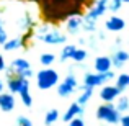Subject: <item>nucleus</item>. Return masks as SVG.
I'll return each instance as SVG.
<instances>
[{"instance_id": "13", "label": "nucleus", "mask_w": 129, "mask_h": 126, "mask_svg": "<svg viewBox=\"0 0 129 126\" xmlns=\"http://www.w3.org/2000/svg\"><path fill=\"white\" fill-rule=\"evenodd\" d=\"M111 59V66H114V67H123L124 64L129 61V54L126 53V51H123V49H119V51H116L114 53V56L113 57H110Z\"/></svg>"}, {"instance_id": "4", "label": "nucleus", "mask_w": 129, "mask_h": 126, "mask_svg": "<svg viewBox=\"0 0 129 126\" xmlns=\"http://www.w3.org/2000/svg\"><path fill=\"white\" fill-rule=\"evenodd\" d=\"M77 88H79V85H77V77L70 72L69 75L64 79L62 84H57V93H59V97L67 98V97H70Z\"/></svg>"}, {"instance_id": "31", "label": "nucleus", "mask_w": 129, "mask_h": 126, "mask_svg": "<svg viewBox=\"0 0 129 126\" xmlns=\"http://www.w3.org/2000/svg\"><path fill=\"white\" fill-rule=\"evenodd\" d=\"M0 70H5V59L2 54H0Z\"/></svg>"}, {"instance_id": "7", "label": "nucleus", "mask_w": 129, "mask_h": 126, "mask_svg": "<svg viewBox=\"0 0 129 126\" xmlns=\"http://www.w3.org/2000/svg\"><path fill=\"white\" fill-rule=\"evenodd\" d=\"M23 80H25V79L20 77L18 74L12 69V67L7 70V88L10 90V93H18V90H20V87H21Z\"/></svg>"}, {"instance_id": "22", "label": "nucleus", "mask_w": 129, "mask_h": 126, "mask_svg": "<svg viewBox=\"0 0 129 126\" xmlns=\"http://www.w3.org/2000/svg\"><path fill=\"white\" fill-rule=\"evenodd\" d=\"M75 47L77 46H74V44H66V46L62 47V51H60V61H67V59H70V56H72V53L75 51Z\"/></svg>"}, {"instance_id": "28", "label": "nucleus", "mask_w": 129, "mask_h": 126, "mask_svg": "<svg viewBox=\"0 0 129 126\" xmlns=\"http://www.w3.org/2000/svg\"><path fill=\"white\" fill-rule=\"evenodd\" d=\"M69 123V126H85V123H83V120L80 116H75V118H72L70 121H67Z\"/></svg>"}, {"instance_id": "27", "label": "nucleus", "mask_w": 129, "mask_h": 126, "mask_svg": "<svg viewBox=\"0 0 129 126\" xmlns=\"http://www.w3.org/2000/svg\"><path fill=\"white\" fill-rule=\"evenodd\" d=\"M121 7H123V2H121V0H113L111 5H108V10H111V12H118Z\"/></svg>"}, {"instance_id": "5", "label": "nucleus", "mask_w": 129, "mask_h": 126, "mask_svg": "<svg viewBox=\"0 0 129 126\" xmlns=\"http://www.w3.org/2000/svg\"><path fill=\"white\" fill-rule=\"evenodd\" d=\"M106 10H108V0H96L95 5L90 8V12L87 13V16H85V18H82V20H83V21L96 23V20L100 18Z\"/></svg>"}, {"instance_id": "25", "label": "nucleus", "mask_w": 129, "mask_h": 126, "mask_svg": "<svg viewBox=\"0 0 129 126\" xmlns=\"http://www.w3.org/2000/svg\"><path fill=\"white\" fill-rule=\"evenodd\" d=\"M31 25H33V20H31V16H29V13H26V15L23 16L21 20H20V28H23V30H28Z\"/></svg>"}, {"instance_id": "24", "label": "nucleus", "mask_w": 129, "mask_h": 126, "mask_svg": "<svg viewBox=\"0 0 129 126\" xmlns=\"http://www.w3.org/2000/svg\"><path fill=\"white\" fill-rule=\"evenodd\" d=\"M85 57H87V51L85 49H77V47H75V51L72 53L70 59L75 61V62H83V61H85Z\"/></svg>"}, {"instance_id": "26", "label": "nucleus", "mask_w": 129, "mask_h": 126, "mask_svg": "<svg viewBox=\"0 0 129 126\" xmlns=\"http://www.w3.org/2000/svg\"><path fill=\"white\" fill-rule=\"evenodd\" d=\"M16 126H33V123H31V120L29 118H26V116H18L16 118Z\"/></svg>"}, {"instance_id": "15", "label": "nucleus", "mask_w": 129, "mask_h": 126, "mask_svg": "<svg viewBox=\"0 0 129 126\" xmlns=\"http://www.w3.org/2000/svg\"><path fill=\"white\" fill-rule=\"evenodd\" d=\"M66 26H67V31H69L70 35H75V33L82 28V18H80V16H77V15L70 16V18L67 20Z\"/></svg>"}, {"instance_id": "9", "label": "nucleus", "mask_w": 129, "mask_h": 126, "mask_svg": "<svg viewBox=\"0 0 129 126\" xmlns=\"http://www.w3.org/2000/svg\"><path fill=\"white\" fill-rule=\"evenodd\" d=\"M105 26H106L108 31H114V33H116V31H123V30L126 28V21H124L121 16L113 15V16H110V18L106 20Z\"/></svg>"}, {"instance_id": "11", "label": "nucleus", "mask_w": 129, "mask_h": 126, "mask_svg": "<svg viewBox=\"0 0 129 126\" xmlns=\"http://www.w3.org/2000/svg\"><path fill=\"white\" fill-rule=\"evenodd\" d=\"M18 93H20V97H21L23 105H25V107H31V105H33V98H31V93H29V80L28 79L23 80Z\"/></svg>"}, {"instance_id": "6", "label": "nucleus", "mask_w": 129, "mask_h": 126, "mask_svg": "<svg viewBox=\"0 0 129 126\" xmlns=\"http://www.w3.org/2000/svg\"><path fill=\"white\" fill-rule=\"evenodd\" d=\"M38 39H41V41H44L46 44H64L67 39L66 35H62L60 31H57V30H47L44 35H41Z\"/></svg>"}, {"instance_id": "3", "label": "nucleus", "mask_w": 129, "mask_h": 126, "mask_svg": "<svg viewBox=\"0 0 129 126\" xmlns=\"http://www.w3.org/2000/svg\"><path fill=\"white\" fill-rule=\"evenodd\" d=\"M113 77H114V72H111V70H108V72H96V74L87 72L85 77H83V87L95 88V87H98V85L106 84L108 80H111Z\"/></svg>"}, {"instance_id": "23", "label": "nucleus", "mask_w": 129, "mask_h": 126, "mask_svg": "<svg viewBox=\"0 0 129 126\" xmlns=\"http://www.w3.org/2000/svg\"><path fill=\"white\" fill-rule=\"evenodd\" d=\"M54 61H56V56H54L52 53H44V54H41V57H39V62L46 67H51V64H52Z\"/></svg>"}, {"instance_id": "8", "label": "nucleus", "mask_w": 129, "mask_h": 126, "mask_svg": "<svg viewBox=\"0 0 129 126\" xmlns=\"http://www.w3.org/2000/svg\"><path fill=\"white\" fill-rule=\"evenodd\" d=\"M119 95H121L119 88H116L114 85H105V87L100 90V98L105 102V103H113Z\"/></svg>"}, {"instance_id": "17", "label": "nucleus", "mask_w": 129, "mask_h": 126, "mask_svg": "<svg viewBox=\"0 0 129 126\" xmlns=\"http://www.w3.org/2000/svg\"><path fill=\"white\" fill-rule=\"evenodd\" d=\"M80 88H82L83 92H82V95H80V97L77 98V103H79V105H82V107H83L85 103H88V102H90L91 95H93V88H90V87H83V85H82Z\"/></svg>"}, {"instance_id": "20", "label": "nucleus", "mask_w": 129, "mask_h": 126, "mask_svg": "<svg viewBox=\"0 0 129 126\" xmlns=\"http://www.w3.org/2000/svg\"><path fill=\"white\" fill-rule=\"evenodd\" d=\"M116 88H119V92L126 90V88L129 87V75L127 74H119L116 79V85H114Z\"/></svg>"}, {"instance_id": "32", "label": "nucleus", "mask_w": 129, "mask_h": 126, "mask_svg": "<svg viewBox=\"0 0 129 126\" xmlns=\"http://www.w3.org/2000/svg\"><path fill=\"white\" fill-rule=\"evenodd\" d=\"M0 92H3V82L0 80Z\"/></svg>"}, {"instance_id": "30", "label": "nucleus", "mask_w": 129, "mask_h": 126, "mask_svg": "<svg viewBox=\"0 0 129 126\" xmlns=\"http://www.w3.org/2000/svg\"><path fill=\"white\" fill-rule=\"evenodd\" d=\"M121 126H129V116L127 115H121V118H119V121H118Z\"/></svg>"}, {"instance_id": "12", "label": "nucleus", "mask_w": 129, "mask_h": 126, "mask_svg": "<svg viewBox=\"0 0 129 126\" xmlns=\"http://www.w3.org/2000/svg\"><path fill=\"white\" fill-rule=\"evenodd\" d=\"M82 113H83V107H82V105H79L77 102H74V103L70 105L69 108H67V111L64 113L62 120L67 123V121H70L72 118H75V116H80Z\"/></svg>"}, {"instance_id": "21", "label": "nucleus", "mask_w": 129, "mask_h": 126, "mask_svg": "<svg viewBox=\"0 0 129 126\" xmlns=\"http://www.w3.org/2000/svg\"><path fill=\"white\" fill-rule=\"evenodd\" d=\"M57 118H59V111H57L56 108H51V110L46 113V116H44V124L51 126L52 123H56V121H57Z\"/></svg>"}, {"instance_id": "29", "label": "nucleus", "mask_w": 129, "mask_h": 126, "mask_svg": "<svg viewBox=\"0 0 129 126\" xmlns=\"http://www.w3.org/2000/svg\"><path fill=\"white\" fill-rule=\"evenodd\" d=\"M7 39H8V38H7V31L3 30V21L0 20V44H3Z\"/></svg>"}, {"instance_id": "14", "label": "nucleus", "mask_w": 129, "mask_h": 126, "mask_svg": "<svg viewBox=\"0 0 129 126\" xmlns=\"http://www.w3.org/2000/svg\"><path fill=\"white\" fill-rule=\"evenodd\" d=\"M95 70L96 72H108V70H111V59L108 56H98L95 59Z\"/></svg>"}, {"instance_id": "33", "label": "nucleus", "mask_w": 129, "mask_h": 126, "mask_svg": "<svg viewBox=\"0 0 129 126\" xmlns=\"http://www.w3.org/2000/svg\"><path fill=\"white\" fill-rule=\"evenodd\" d=\"M121 2H123V3H126V2H129V0H121Z\"/></svg>"}, {"instance_id": "19", "label": "nucleus", "mask_w": 129, "mask_h": 126, "mask_svg": "<svg viewBox=\"0 0 129 126\" xmlns=\"http://www.w3.org/2000/svg\"><path fill=\"white\" fill-rule=\"evenodd\" d=\"M114 108H116L119 113H124L126 110H129V98L124 97V95H119V97H118V100H116Z\"/></svg>"}, {"instance_id": "18", "label": "nucleus", "mask_w": 129, "mask_h": 126, "mask_svg": "<svg viewBox=\"0 0 129 126\" xmlns=\"http://www.w3.org/2000/svg\"><path fill=\"white\" fill-rule=\"evenodd\" d=\"M2 46H3V49H5V51H15V49H18V47L23 46V39H20V38L7 39V41L2 44Z\"/></svg>"}, {"instance_id": "16", "label": "nucleus", "mask_w": 129, "mask_h": 126, "mask_svg": "<svg viewBox=\"0 0 129 126\" xmlns=\"http://www.w3.org/2000/svg\"><path fill=\"white\" fill-rule=\"evenodd\" d=\"M10 67H12V69H16V70H25V69H29L31 64H29V61L25 59V57H16V59L12 61Z\"/></svg>"}, {"instance_id": "2", "label": "nucleus", "mask_w": 129, "mask_h": 126, "mask_svg": "<svg viewBox=\"0 0 129 126\" xmlns=\"http://www.w3.org/2000/svg\"><path fill=\"white\" fill-rule=\"evenodd\" d=\"M96 118L101 121H108L110 124H118L121 118V113L114 108L113 103H103L96 110Z\"/></svg>"}, {"instance_id": "1", "label": "nucleus", "mask_w": 129, "mask_h": 126, "mask_svg": "<svg viewBox=\"0 0 129 126\" xmlns=\"http://www.w3.org/2000/svg\"><path fill=\"white\" fill-rule=\"evenodd\" d=\"M36 85H38L39 90H49V88L56 87L59 84V74L56 72L51 67H46V69L39 70L38 75H36Z\"/></svg>"}, {"instance_id": "10", "label": "nucleus", "mask_w": 129, "mask_h": 126, "mask_svg": "<svg viewBox=\"0 0 129 126\" xmlns=\"http://www.w3.org/2000/svg\"><path fill=\"white\" fill-rule=\"evenodd\" d=\"M15 108V97L13 93H5V92H0V110L8 113Z\"/></svg>"}]
</instances>
